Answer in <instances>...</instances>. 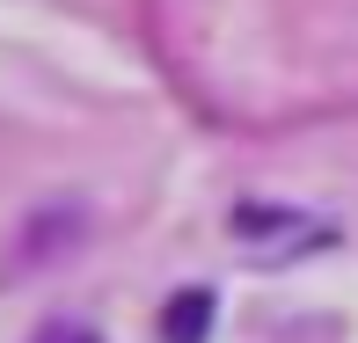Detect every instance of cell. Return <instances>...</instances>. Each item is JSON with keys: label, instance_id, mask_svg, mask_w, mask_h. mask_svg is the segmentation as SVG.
I'll list each match as a JSON object with an SVG mask.
<instances>
[{"label": "cell", "instance_id": "1", "mask_svg": "<svg viewBox=\"0 0 358 343\" xmlns=\"http://www.w3.org/2000/svg\"><path fill=\"white\" fill-rule=\"evenodd\" d=\"M205 321H213V292H176L169 314H161V336L169 343H205Z\"/></svg>", "mask_w": 358, "mask_h": 343}, {"label": "cell", "instance_id": "2", "mask_svg": "<svg viewBox=\"0 0 358 343\" xmlns=\"http://www.w3.org/2000/svg\"><path fill=\"white\" fill-rule=\"evenodd\" d=\"M44 343H95V336L80 329V321H59V329H44Z\"/></svg>", "mask_w": 358, "mask_h": 343}]
</instances>
